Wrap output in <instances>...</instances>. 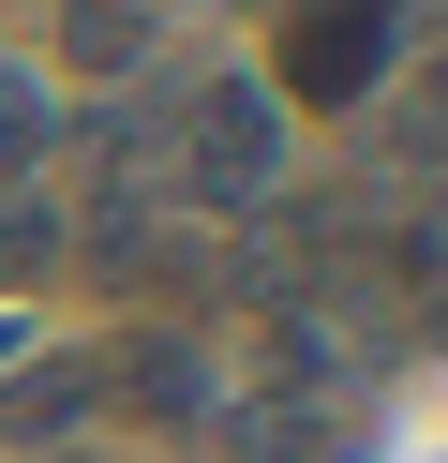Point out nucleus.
<instances>
[{
	"label": "nucleus",
	"instance_id": "f257e3e1",
	"mask_svg": "<svg viewBox=\"0 0 448 463\" xmlns=\"http://www.w3.org/2000/svg\"><path fill=\"white\" fill-rule=\"evenodd\" d=\"M179 194H195V210H269V194H284V105H269V75H209L195 90Z\"/></svg>",
	"mask_w": 448,
	"mask_h": 463
},
{
	"label": "nucleus",
	"instance_id": "f03ea898",
	"mask_svg": "<svg viewBox=\"0 0 448 463\" xmlns=\"http://www.w3.org/2000/svg\"><path fill=\"white\" fill-rule=\"evenodd\" d=\"M374 61H388V0H299V31H284V75H299V105H344V90H374Z\"/></svg>",
	"mask_w": 448,
	"mask_h": 463
},
{
	"label": "nucleus",
	"instance_id": "7ed1b4c3",
	"mask_svg": "<svg viewBox=\"0 0 448 463\" xmlns=\"http://www.w3.org/2000/svg\"><path fill=\"white\" fill-rule=\"evenodd\" d=\"M105 389L135 403V419H165V433H195V419H224V389H209V359H195V344H179V329H135V344H119V373H105Z\"/></svg>",
	"mask_w": 448,
	"mask_h": 463
},
{
	"label": "nucleus",
	"instance_id": "20e7f679",
	"mask_svg": "<svg viewBox=\"0 0 448 463\" xmlns=\"http://www.w3.org/2000/svg\"><path fill=\"white\" fill-rule=\"evenodd\" d=\"M60 61L75 75H135L149 61V0H60Z\"/></svg>",
	"mask_w": 448,
	"mask_h": 463
},
{
	"label": "nucleus",
	"instance_id": "39448f33",
	"mask_svg": "<svg viewBox=\"0 0 448 463\" xmlns=\"http://www.w3.org/2000/svg\"><path fill=\"white\" fill-rule=\"evenodd\" d=\"M45 150H60V105H45V75H15V61H0V180H30Z\"/></svg>",
	"mask_w": 448,
	"mask_h": 463
},
{
	"label": "nucleus",
	"instance_id": "423d86ee",
	"mask_svg": "<svg viewBox=\"0 0 448 463\" xmlns=\"http://www.w3.org/2000/svg\"><path fill=\"white\" fill-rule=\"evenodd\" d=\"M90 389H105V373H90V359H30V373H15V403H0V419H15V433H60V419H75Z\"/></svg>",
	"mask_w": 448,
	"mask_h": 463
},
{
	"label": "nucleus",
	"instance_id": "0eeeda50",
	"mask_svg": "<svg viewBox=\"0 0 448 463\" xmlns=\"http://www.w3.org/2000/svg\"><path fill=\"white\" fill-rule=\"evenodd\" d=\"M314 449V419H299V403H254V419H239V463H299Z\"/></svg>",
	"mask_w": 448,
	"mask_h": 463
},
{
	"label": "nucleus",
	"instance_id": "6e6552de",
	"mask_svg": "<svg viewBox=\"0 0 448 463\" xmlns=\"http://www.w3.org/2000/svg\"><path fill=\"white\" fill-rule=\"evenodd\" d=\"M15 463H75V449H15Z\"/></svg>",
	"mask_w": 448,
	"mask_h": 463
}]
</instances>
